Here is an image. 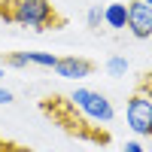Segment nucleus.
<instances>
[{
	"label": "nucleus",
	"instance_id": "obj_8",
	"mask_svg": "<svg viewBox=\"0 0 152 152\" xmlns=\"http://www.w3.org/2000/svg\"><path fill=\"white\" fill-rule=\"evenodd\" d=\"M104 24L110 31H125L128 28V3H107L104 6Z\"/></svg>",
	"mask_w": 152,
	"mask_h": 152
},
{
	"label": "nucleus",
	"instance_id": "obj_2",
	"mask_svg": "<svg viewBox=\"0 0 152 152\" xmlns=\"http://www.w3.org/2000/svg\"><path fill=\"white\" fill-rule=\"evenodd\" d=\"M0 18L34 31H58L67 24L64 15H58V9L49 0H0Z\"/></svg>",
	"mask_w": 152,
	"mask_h": 152
},
{
	"label": "nucleus",
	"instance_id": "obj_15",
	"mask_svg": "<svg viewBox=\"0 0 152 152\" xmlns=\"http://www.w3.org/2000/svg\"><path fill=\"white\" fill-rule=\"evenodd\" d=\"M0 79H3V64H0Z\"/></svg>",
	"mask_w": 152,
	"mask_h": 152
},
{
	"label": "nucleus",
	"instance_id": "obj_6",
	"mask_svg": "<svg viewBox=\"0 0 152 152\" xmlns=\"http://www.w3.org/2000/svg\"><path fill=\"white\" fill-rule=\"evenodd\" d=\"M52 70L61 76V79H85V76L94 73V61L79 58V55H64V58H58V64Z\"/></svg>",
	"mask_w": 152,
	"mask_h": 152
},
{
	"label": "nucleus",
	"instance_id": "obj_11",
	"mask_svg": "<svg viewBox=\"0 0 152 152\" xmlns=\"http://www.w3.org/2000/svg\"><path fill=\"white\" fill-rule=\"evenodd\" d=\"M85 21H88V28L91 31H100V24H104V9L100 6H91L85 12Z\"/></svg>",
	"mask_w": 152,
	"mask_h": 152
},
{
	"label": "nucleus",
	"instance_id": "obj_13",
	"mask_svg": "<svg viewBox=\"0 0 152 152\" xmlns=\"http://www.w3.org/2000/svg\"><path fill=\"white\" fill-rule=\"evenodd\" d=\"M0 152H28L24 146H12V143H3L0 140Z\"/></svg>",
	"mask_w": 152,
	"mask_h": 152
},
{
	"label": "nucleus",
	"instance_id": "obj_14",
	"mask_svg": "<svg viewBox=\"0 0 152 152\" xmlns=\"http://www.w3.org/2000/svg\"><path fill=\"white\" fill-rule=\"evenodd\" d=\"M12 100H15V97H12V91L0 85V104H12Z\"/></svg>",
	"mask_w": 152,
	"mask_h": 152
},
{
	"label": "nucleus",
	"instance_id": "obj_9",
	"mask_svg": "<svg viewBox=\"0 0 152 152\" xmlns=\"http://www.w3.org/2000/svg\"><path fill=\"white\" fill-rule=\"evenodd\" d=\"M107 73L110 76H116V79H122L125 73H128V58H122V55H113L107 61Z\"/></svg>",
	"mask_w": 152,
	"mask_h": 152
},
{
	"label": "nucleus",
	"instance_id": "obj_16",
	"mask_svg": "<svg viewBox=\"0 0 152 152\" xmlns=\"http://www.w3.org/2000/svg\"><path fill=\"white\" fill-rule=\"evenodd\" d=\"M146 3H149V6H152V0H146Z\"/></svg>",
	"mask_w": 152,
	"mask_h": 152
},
{
	"label": "nucleus",
	"instance_id": "obj_12",
	"mask_svg": "<svg viewBox=\"0 0 152 152\" xmlns=\"http://www.w3.org/2000/svg\"><path fill=\"white\" fill-rule=\"evenodd\" d=\"M122 152H146V149H143L140 143H137V140H128V143L122 146Z\"/></svg>",
	"mask_w": 152,
	"mask_h": 152
},
{
	"label": "nucleus",
	"instance_id": "obj_10",
	"mask_svg": "<svg viewBox=\"0 0 152 152\" xmlns=\"http://www.w3.org/2000/svg\"><path fill=\"white\" fill-rule=\"evenodd\" d=\"M134 91H140L143 97H149V104H152V70H146V73H140V76H137Z\"/></svg>",
	"mask_w": 152,
	"mask_h": 152
},
{
	"label": "nucleus",
	"instance_id": "obj_3",
	"mask_svg": "<svg viewBox=\"0 0 152 152\" xmlns=\"http://www.w3.org/2000/svg\"><path fill=\"white\" fill-rule=\"evenodd\" d=\"M70 100H73V107L79 110L88 122H94V125H110L113 119H116L113 104L107 100V94H100V91H91V88H76V91L70 94Z\"/></svg>",
	"mask_w": 152,
	"mask_h": 152
},
{
	"label": "nucleus",
	"instance_id": "obj_17",
	"mask_svg": "<svg viewBox=\"0 0 152 152\" xmlns=\"http://www.w3.org/2000/svg\"><path fill=\"white\" fill-rule=\"evenodd\" d=\"M149 40H152V37H149Z\"/></svg>",
	"mask_w": 152,
	"mask_h": 152
},
{
	"label": "nucleus",
	"instance_id": "obj_1",
	"mask_svg": "<svg viewBox=\"0 0 152 152\" xmlns=\"http://www.w3.org/2000/svg\"><path fill=\"white\" fill-rule=\"evenodd\" d=\"M40 110L46 113L49 119H52L55 125H61L67 134L73 137H79V140H91V143H110V131H104L100 125L94 122H88L79 110L73 107V100L70 94L67 97H61V94H49L40 100Z\"/></svg>",
	"mask_w": 152,
	"mask_h": 152
},
{
	"label": "nucleus",
	"instance_id": "obj_4",
	"mask_svg": "<svg viewBox=\"0 0 152 152\" xmlns=\"http://www.w3.org/2000/svg\"><path fill=\"white\" fill-rule=\"evenodd\" d=\"M125 119H128V128L137 137H152V104H149V97H143L140 91H134L128 97Z\"/></svg>",
	"mask_w": 152,
	"mask_h": 152
},
{
	"label": "nucleus",
	"instance_id": "obj_7",
	"mask_svg": "<svg viewBox=\"0 0 152 152\" xmlns=\"http://www.w3.org/2000/svg\"><path fill=\"white\" fill-rule=\"evenodd\" d=\"M28 64L52 70L58 64V55H52V52H9L3 58V67H28Z\"/></svg>",
	"mask_w": 152,
	"mask_h": 152
},
{
	"label": "nucleus",
	"instance_id": "obj_5",
	"mask_svg": "<svg viewBox=\"0 0 152 152\" xmlns=\"http://www.w3.org/2000/svg\"><path fill=\"white\" fill-rule=\"evenodd\" d=\"M128 31L137 40H149L152 37V6L146 0H131L128 3Z\"/></svg>",
	"mask_w": 152,
	"mask_h": 152
}]
</instances>
